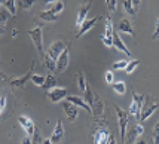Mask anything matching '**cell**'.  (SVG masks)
Segmentation results:
<instances>
[{
  "mask_svg": "<svg viewBox=\"0 0 159 144\" xmlns=\"http://www.w3.org/2000/svg\"><path fill=\"white\" fill-rule=\"evenodd\" d=\"M144 106V95H139L135 91H132V103L129 106V116H134L135 120L139 122L140 120V113H141V109Z\"/></svg>",
  "mask_w": 159,
  "mask_h": 144,
  "instance_id": "obj_1",
  "label": "cell"
},
{
  "mask_svg": "<svg viewBox=\"0 0 159 144\" xmlns=\"http://www.w3.org/2000/svg\"><path fill=\"white\" fill-rule=\"evenodd\" d=\"M28 36L31 37L33 45L36 46L37 52H39L40 56L43 58V56H45V51H43V30H42V27L37 25V27H34L33 30H30V31H28Z\"/></svg>",
  "mask_w": 159,
  "mask_h": 144,
  "instance_id": "obj_2",
  "label": "cell"
},
{
  "mask_svg": "<svg viewBox=\"0 0 159 144\" xmlns=\"http://www.w3.org/2000/svg\"><path fill=\"white\" fill-rule=\"evenodd\" d=\"M116 110V115H118V120H119V129H120V140L125 143V138H126V126H128V117L129 113L126 110H122L119 106H113Z\"/></svg>",
  "mask_w": 159,
  "mask_h": 144,
  "instance_id": "obj_3",
  "label": "cell"
},
{
  "mask_svg": "<svg viewBox=\"0 0 159 144\" xmlns=\"http://www.w3.org/2000/svg\"><path fill=\"white\" fill-rule=\"evenodd\" d=\"M113 33H115V28H113V22H111V16L107 15L106 18V27H104V33L101 36V42L107 48H113Z\"/></svg>",
  "mask_w": 159,
  "mask_h": 144,
  "instance_id": "obj_4",
  "label": "cell"
},
{
  "mask_svg": "<svg viewBox=\"0 0 159 144\" xmlns=\"http://www.w3.org/2000/svg\"><path fill=\"white\" fill-rule=\"evenodd\" d=\"M69 62H70V51L69 46H66V49L61 52V55L57 58V71L62 73L69 69Z\"/></svg>",
  "mask_w": 159,
  "mask_h": 144,
  "instance_id": "obj_5",
  "label": "cell"
},
{
  "mask_svg": "<svg viewBox=\"0 0 159 144\" xmlns=\"http://www.w3.org/2000/svg\"><path fill=\"white\" fill-rule=\"evenodd\" d=\"M67 95H69V91L66 89V88H62V86H55V88H52L51 91H48V97L52 103H60Z\"/></svg>",
  "mask_w": 159,
  "mask_h": 144,
  "instance_id": "obj_6",
  "label": "cell"
},
{
  "mask_svg": "<svg viewBox=\"0 0 159 144\" xmlns=\"http://www.w3.org/2000/svg\"><path fill=\"white\" fill-rule=\"evenodd\" d=\"M143 132H144L143 125L137 124L131 131H129V132H128V138H125V143L126 144H135L140 140V137L143 135Z\"/></svg>",
  "mask_w": 159,
  "mask_h": 144,
  "instance_id": "obj_7",
  "label": "cell"
},
{
  "mask_svg": "<svg viewBox=\"0 0 159 144\" xmlns=\"http://www.w3.org/2000/svg\"><path fill=\"white\" fill-rule=\"evenodd\" d=\"M98 20H100V16H94V18H86L85 20V22H83L82 25L79 27V31H77L76 37H82L83 34H86L89 30H92V28L95 27V24L98 22Z\"/></svg>",
  "mask_w": 159,
  "mask_h": 144,
  "instance_id": "obj_8",
  "label": "cell"
},
{
  "mask_svg": "<svg viewBox=\"0 0 159 144\" xmlns=\"http://www.w3.org/2000/svg\"><path fill=\"white\" fill-rule=\"evenodd\" d=\"M66 46H67V45H66L62 40H55V42H52V45L49 46V49H48V52H46V54H49L57 61V58L61 55V52L66 49Z\"/></svg>",
  "mask_w": 159,
  "mask_h": 144,
  "instance_id": "obj_9",
  "label": "cell"
},
{
  "mask_svg": "<svg viewBox=\"0 0 159 144\" xmlns=\"http://www.w3.org/2000/svg\"><path fill=\"white\" fill-rule=\"evenodd\" d=\"M33 67H34V64H31L30 70H28L24 76H20V77L12 79V80H11V86H12V88H21V86H24V85L31 79V76H33Z\"/></svg>",
  "mask_w": 159,
  "mask_h": 144,
  "instance_id": "obj_10",
  "label": "cell"
},
{
  "mask_svg": "<svg viewBox=\"0 0 159 144\" xmlns=\"http://www.w3.org/2000/svg\"><path fill=\"white\" fill-rule=\"evenodd\" d=\"M110 137V132L107 128H98L92 137V144H106Z\"/></svg>",
  "mask_w": 159,
  "mask_h": 144,
  "instance_id": "obj_11",
  "label": "cell"
},
{
  "mask_svg": "<svg viewBox=\"0 0 159 144\" xmlns=\"http://www.w3.org/2000/svg\"><path fill=\"white\" fill-rule=\"evenodd\" d=\"M62 109H64L66 116L69 117V120H71V122L76 120L77 115H79V107H76L75 104L69 103V101H64V103H62Z\"/></svg>",
  "mask_w": 159,
  "mask_h": 144,
  "instance_id": "obj_12",
  "label": "cell"
},
{
  "mask_svg": "<svg viewBox=\"0 0 159 144\" xmlns=\"http://www.w3.org/2000/svg\"><path fill=\"white\" fill-rule=\"evenodd\" d=\"M66 100H67L69 103L75 104L76 107H80V109L86 110V111H88L89 115H92V109H91L89 106L86 104V101L83 100L82 97H76V95H67V97H66Z\"/></svg>",
  "mask_w": 159,
  "mask_h": 144,
  "instance_id": "obj_13",
  "label": "cell"
},
{
  "mask_svg": "<svg viewBox=\"0 0 159 144\" xmlns=\"http://www.w3.org/2000/svg\"><path fill=\"white\" fill-rule=\"evenodd\" d=\"M159 107V103H155V104H150V106H143V109H141V113H140V120L139 124H143L146 122L149 117L152 116L153 113L156 111V109Z\"/></svg>",
  "mask_w": 159,
  "mask_h": 144,
  "instance_id": "obj_14",
  "label": "cell"
},
{
  "mask_svg": "<svg viewBox=\"0 0 159 144\" xmlns=\"http://www.w3.org/2000/svg\"><path fill=\"white\" fill-rule=\"evenodd\" d=\"M18 122H20V125L25 129V132H27V135H33L34 134V131H36V125H34V122L30 119V117H27V116H20L18 117Z\"/></svg>",
  "mask_w": 159,
  "mask_h": 144,
  "instance_id": "obj_15",
  "label": "cell"
},
{
  "mask_svg": "<svg viewBox=\"0 0 159 144\" xmlns=\"http://www.w3.org/2000/svg\"><path fill=\"white\" fill-rule=\"evenodd\" d=\"M62 137H64V126H62V122L58 119L55 128H54V132H52V135H51V141L54 144H58L62 140Z\"/></svg>",
  "mask_w": 159,
  "mask_h": 144,
  "instance_id": "obj_16",
  "label": "cell"
},
{
  "mask_svg": "<svg viewBox=\"0 0 159 144\" xmlns=\"http://www.w3.org/2000/svg\"><path fill=\"white\" fill-rule=\"evenodd\" d=\"M113 48L120 51V52H124V54L128 55V56H131V51L126 48V45L124 43L122 37H120L118 33H113Z\"/></svg>",
  "mask_w": 159,
  "mask_h": 144,
  "instance_id": "obj_17",
  "label": "cell"
},
{
  "mask_svg": "<svg viewBox=\"0 0 159 144\" xmlns=\"http://www.w3.org/2000/svg\"><path fill=\"white\" fill-rule=\"evenodd\" d=\"M89 7H91V5L86 2V3H85V5H82V6H80V9L77 11V16H76V27L77 28H79L83 22H85L86 16H88V12H89Z\"/></svg>",
  "mask_w": 159,
  "mask_h": 144,
  "instance_id": "obj_18",
  "label": "cell"
},
{
  "mask_svg": "<svg viewBox=\"0 0 159 144\" xmlns=\"http://www.w3.org/2000/svg\"><path fill=\"white\" fill-rule=\"evenodd\" d=\"M119 31H122V33H125V34H129V36H135V33H134V28H132V22L128 18H124V20L119 21Z\"/></svg>",
  "mask_w": 159,
  "mask_h": 144,
  "instance_id": "obj_19",
  "label": "cell"
},
{
  "mask_svg": "<svg viewBox=\"0 0 159 144\" xmlns=\"http://www.w3.org/2000/svg\"><path fill=\"white\" fill-rule=\"evenodd\" d=\"M37 16L40 18L42 21H46V22H55L57 20H58V15L54 14L52 11H42V12H39L37 14Z\"/></svg>",
  "mask_w": 159,
  "mask_h": 144,
  "instance_id": "obj_20",
  "label": "cell"
},
{
  "mask_svg": "<svg viewBox=\"0 0 159 144\" xmlns=\"http://www.w3.org/2000/svg\"><path fill=\"white\" fill-rule=\"evenodd\" d=\"M57 83H58V80H57V77L54 74H48L46 77H45V83H43V89L45 91H51L52 88H55Z\"/></svg>",
  "mask_w": 159,
  "mask_h": 144,
  "instance_id": "obj_21",
  "label": "cell"
},
{
  "mask_svg": "<svg viewBox=\"0 0 159 144\" xmlns=\"http://www.w3.org/2000/svg\"><path fill=\"white\" fill-rule=\"evenodd\" d=\"M43 64L46 65V69H48L51 73L57 71V61L49 54H45V56H43Z\"/></svg>",
  "mask_w": 159,
  "mask_h": 144,
  "instance_id": "obj_22",
  "label": "cell"
},
{
  "mask_svg": "<svg viewBox=\"0 0 159 144\" xmlns=\"http://www.w3.org/2000/svg\"><path fill=\"white\" fill-rule=\"evenodd\" d=\"M86 86H88V83H86L85 73H83V71H79V73H77V88H79L80 92H85Z\"/></svg>",
  "mask_w": 159,
  "mask_h": 144,
  "instance_id": "obj_23",
  "label": "cell"
},
{
  "mask_svg": "<svg viewBox=\"0 0 159 144\" xmlns=\"http://www.w3.org/2000/svg\"><path fill=\"white\" fill-rule=\"evenodd\" d=\"M122 5H124V9L126 14H129L131 16H135V14H137V9L134 7V5H132L131 0H122Z\"/></svg>",
  "mask_w": 159,
  "mask_h": 144,
  "instance_id": "obj_24",
  "label": "cell"
},
{
  "mask_svg": "<svg viewBox=\"0 0 159 144\" xmlns=\"http://www.w3.org/2000/svg\"><path fill=\"white\" fill-rule=\"evenodd\" d=\"M111 86H113V91L116 94H119V95H124L125 92H126V83L122 82V80L120 82H115Z\"/></svg>",
  "mask_w": 159,
  "mask_h": 144,
  "instance_id": "obj_25",
  "label": "cell"
},
{
  "mask_svg": "<svg viewBox=\"0 0 159 144\" xmlns=\"http://www.w3.org/2000/svg\"><path fill=\"white\" fill-rule=\"evenodd\" d=\"M83 94H85V98H83V100H85V101H86V104L91 107V106L94 104V100H95V95H94L92 89H91L89 86H86V89H85V92H83Z\"/></svg>",
  "mask_w": 159,
  "mask_h": 144,
  "instance_id": "obj_26",
  "label": "cell"
},
{
  "mask_svg": "<svg viewBox=\"0 0 159 144\" xmlns=\"http://www.w3.org/2000/svg\"><path fill=\"white\" fill-rule=\"evenodd\" d=\"M3 6L9 11V14L12 15V16L16 14V2H15V0H6V2L3 3Z\"/></svg>",
  "mask_w": 159,
  "mask_h": 144,
  "instance_id": "obj_27",
  "label": "cell"
},
{
  "mask_svg": "<svg viewBox=\"0 0 159 144\" xmlns=\"http://www.w3.org/2000/svg\"><path fill=\"white\" fill-rule=\"evenodd\" d=\"M139 65H140V61H139V60H132V61H128V65L125 67V71H126L128 74H132Z\"/></svg>",
  "mask_w": 159,
  "mask_h": 144,
  "instance_id": "obj_28",
  "label": "cell"
},
{
  "mask_svg": "<svg viewBox=\"0 0 159 144\" xmlns=\"http://www.w3.org/2000/svg\"><path fill=\"white\" fill-rule=\"evenodd\" d=\"M18 5L21 6V9L30 11L33 7V5H34V0H18Z\"/></svg>",
  "mask_w": 159,
  "mask_h": 144,
  "instance_id": "obj_29",
  "label": "cell"
},
{
  "mask_svg": "<svg viewBox=\"0 0 159 144\" xmlns=\"http://www.w3.org/2000/svg\"><path fill=\"white\" fill-rule=\"evenodd\" d=\"M31 82H33V85H36V86H43V83H45V76H40V74H33L31 76Z\"/></svg>",
  "mask_w": 159,
  "mask_h": 144,
  "instance_id": "obj_30",
  "label": "cell"
},
{
  "mask_svg": "<svg viewBox=\"0 0 159 144\" xmlns=\"http://www.w3.org/2000/svg\"><path fill=\"white\" fill-rule=\"evenodd\" d=\"M104 80L107 85H113L115 83V73L111 71V70H107L106 73H104Z\"/></svg>",
  "mask_w": 159,
  "mask_h": 144,
  "instance_id": "obj_31",
  "label": "cell"
},
{
  "mask_svg": "<svg viewBox=\"0 0 159 144\" xmlns=\"http://www.w3.org/2000/svg\"><path fill=\"white\" fill-rule=\"evenodd\" d=\"M128 65V61L126 60H120V61H116L111 64V69L113 70H125V67Z\"/></svg>",
  "mask_w": 159,
  "mask_h": 144,
  "instance_id": "obj_32",
  "label": "cell"
},
{
  "mask_svg": "<svg viewBox=\"0 0 159 144\" xmlns=\"http://www.w3.org/2000/svg\"><path fill=\"white\" fill-rule=\"evenodd\" d=\"M62 9H64V3H62L61 0H58V2H55V5L51 7L49 11H52L54 14L58 15V14H61V12H62Z\"/></svg>",
  "mask_w": 159,
  "mask_h": 144,
  "instance_id": "obj_33",
  "label": "cell"
},
{
  "mask_svg": "<svg viewBox=\"0 0 159 144\" xmlns=\"http://www.w3.org/2000/svg\"><path fill=\"white\" fill-rule=\"evenodd\" d=\"M31 143H33V144H43V138H42L40 132H39L37 129H36L34 134L31 135Z\"/></svg>",
  "mask_w": 159,
  "mask_h": 144,
  "instance_id": "obj_34",
  "label": "cell"
},
{
  "mask_svg": "<svg viewBox=\"0 0 159 144\" xmlns=\"http://www.w3.org/2000/svg\"><path fill=\"white\" fill-rule=\"evenodd\" d=\"M106 5H107L109 12H115L118 9V0H106Z\"/></svg>",
  "mask_w": 159,
  "mask_h": 144,
  "instance_id": "obj_35",
  "label": "cell"
},
{
  "mask_svg": "<svg viewBox=\"0 0 159 144\" xmlns=\"http://www.w3.org/2000/svg\"><path fill=\"white\" fill-rule=\"evenodd\" d=\"M6 109V97H0V115Z\"/></svg>",
  "mask_w": 159,
  "mask_h": 144,
  "instance_id": "obj_36",
  "label": "cell"
},
{
  "mask_svg": "<svg viewBox=\"0 0 159 144\" xmlns=\"http://www.w3.org/2000/svg\"><path fill=\"white\" fill-rule=\"evenodd\" d=\"M158 36H159V20L156 21V24H155V31H153V34H152V39L155 40Z\"/></svg>",
  "mask_w": 159,
  "mask_h": 144,
  "instance_id": "obj_37",
  "label": "cell"
},
{
  "mask_svg": "<svg viewBox=\"0 0 159 144\" xmlns=\"http://www.w3.org/2000/svg\"><path fill=\"white\" fill-rule=\"evenodd\" d=\"M21 144H33L31 143V137H30V135H25V137L21 140Z\"/></svg>",
  "mask_w": 159,
  "mask_h": 144,
  "instance_id": "obj_38",
  "label": "cell"
},
{
  "mask_svg": "<svg viewBox=\"0 0 159 144\" xmlns=\"http://www.w3.org/2000/svg\"><path fill=\"white\" fill-rule=\"evenodd\" d=\"M106 144H116V140H115V137H113V135H110V137H109V140H107V143Z\"/></svg>",
  "mask_w": 159,
  "mask_h": 144,
  "instance_id": "obj_39",
  "label": "cell"
},
{
  "mask_svg": "<svg viewBox=\"0 0 159 144\" xmlns=\"http://www.w3.org/2000/svg\"><path fill=\"white\" fill-rule=\"evenodd\" d=\"M131 2H132V5H134L135 9H137V7L140 6V3H141V0H131Z\"/></svg>",
  "mask_w": 159,
  "mask_h": 144,
  "instance_id": "obj_40",
  "label": "cell"
},
{
  "mask_svg": "<svg viewBox=\"0 0 159 144\" xmlns=\"http://www.w3.org/2000/svg\"><path fill=\"white\" fill-rule=\"evenodd\" d=\"M155 134H159V122L155 125V128H153V135H155Z\"/></svg>",
  "mask_w": 159,
  "mask_h": 144,
  "instance_id": "obj_41",
  "label": "cell"
},
{
  "mask_svg": "<svg viewBox=\"0 0 159 144\" xmlns=\"http://www.w3.org/2000/svg\"><path fill=\"white\" fill-rule=\"evenodd\" d=\"M43 144H54V143L51 141V138H45V140H43Z\"/></svg>",
  "mask_w": 159,
  "mask_h": 144,
  "instance_id": "obj_42",
  "label": "cell"
},
{
  "mask_svg": "<svg viewBox=\"0 0 159 144\" xmlns=\"http://www.w3.org/2000/svg\"><path fill=\"white\" fill-rule=\"evenodd\" d=\"M45 3H48V5H51V3H55V2H58V0H43Z\"/></svg>",
  "mask_w": 159,
  "mask_h": 144,
  "instance_id": "obj_43",
  "label": "cell"
},
{
  "mask_svg": "<svg viewBox=\"0 0 159 144\" xmlns=\"http://www.w3.org/2000/svg\"><path fill=\"white\" fill-rule=\"evenodd\" d=\"M135 144H147V143H146V141H140V140H139V141H137Z\"/></svg>",
  "mask_w": 159,
  "mask_h": 144,
  "instance_id": "obj_44",
  "label": "cell"
},
{
  "mask_svg": "<svg viewBox=\"0 0 159 144\" xmlns=\"http://www.w3.org/2000/svg\"><path fill=\"white\" fill-rule=\"evenodd\" d=\"M152 144H155V143H153V141H152Z\"/></svg>",
  "mask_w": 159,
  "mask_h": 144,
  "instance_id": "obj_45",
  "label": "cell"
}]
</instances>
